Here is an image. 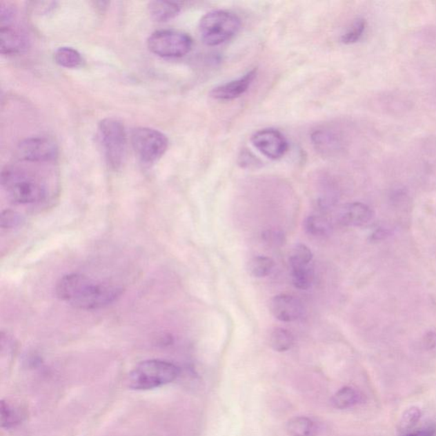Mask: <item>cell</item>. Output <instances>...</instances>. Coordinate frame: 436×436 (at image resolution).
Returning <instances> with one entry per match:
<instances>
[{"instance_id":"obj_4","label":"cell","mask_w":436,"mask_h":436,"mask_svg":"<svg viewBox=\"0 0 436 436\" xmlns=\"http://www.w3.org/2000/svg\"><path fill=\"white\" fill-rule=\"evenodd\" d=\"M241 27V19L235 14L227 10H212L201 18L199 34L206 46H217L234 38Z\"/></svg>"},{"instance_id":"obj_17","label":"cell","mask_w":436,"mask_h":436,"mask_svg":"<svg viewBox=\"0 0 436 436\" xmlns=\"http://www.w3.org/2000/svg\"><path fill=\"white\" fill-rule=\"evenodd\" d=\"M290 275H292V281L294 286L299 290L310 289L313 284L315 278V270L313 264L306 265V266L290 268Z\"/></svg>"},{"instance_id":"obj_14","label":"cell","mask_w":436,"mask_h":436,"mask_svg":"<svg viewBox=\"0 0 436 436\" xmlns=\"http://www.w3.org/2000/svg\"><path fill=\"white\" fill-rule=\"evenodd\" d=\"M316 150L323 155H332L339 150L340 141L335 132L329 130H318L312 135Z\"/></svg>"},{"instance_id":"obj_28","label":"cell","mask_w":436,"mask_h":436,"mask_svg":"<svg viewBox=\"0 0 436 436\" xmlns=\"http://www.w3.org/2000/svg\"><path fill=\"white\" fill-rule=\"evenodd\" d=\"M21 221V218L18 214L12 212V210H6L2 213V228H10L17 225Z\"/></svg>"},{"instance_id":"obj_5","label":"cell","mask_w":436,"mask_h":436,"mask_svg":"<svg viewBox=\"0 0 436 436\" xmlns=\"http://www.w3.org/2000/svg\"><path fill=\"white\" fill-rule=\"evenodd\" d=\"M98 138L109 167L121 168L127 150V135L122 122L115 118L103 119L98 126Z\"/></svg>"},{"instance_id":"obj_18","label":"cell","mask_w":436,"mask_h":436,"mask_svg":"<svg viewBox=\"0 0 436 436\" xmlns=\"http://www.w3.org/2000/svg\"><path fill=\"white\" fill-rule=\"evenodd\" d=\"M286 430L293 436H314L315 424L306 417H295L286 424Z\"/></svg>"},{"instance_id":"obj_8","label":"cell","mask_w":436,"mask_h":436,"mask_svg":"<svg viewBox=\"0 0 436 436\" xmlns=\"http://www.w3.org/2000/svg\"><path fill=\"white\" fill-rule=\"evenodd\" d=\"M17 154L21 161L28 162H47L57 158V144L50 138L35 137L27 138L18 145Z\"/></svg>"},{"instance_id":"obj_1","label":"cell","mask_w":436,"mask_h":436,"mask_svg":"<svg viewBox=\"0 0 436 436\" xmlns=\"http://www.w3.org/2000/svg\"><path fill=\"white\" fill-rule=\"evenodd\" d=\"M57 295L61 301L79 310H100L121 296V286L97 281L81 274L64 275L57 282Z\"/></svg>"},{"instance_id":"obj_7","label":"cell","mask_w":436,"mask_h":436,"mask_svg":"<svg viewBox=\"0 0 436 436\" xmlns=\"http://www.w3.org/2000/svg\"><path fill=\"white\" fill-rule=\"evenodd\" d=\"M148 47L152 53L161 57L179 58L190 52L192 39L185 32L159 30L150 36Z\"/></svg>"},{"instance_id":"obj_26","label":"cell","mask_w":436,"mask_h":436,"mask_svg":"<svg viewBox=\"0 0 436 436\" xmlns=\"http://www.w3.org/2000/svg\"><path fill=\"white\" fill-rule=\"evenodd\" d=\"M421 417H422V410L417 406H412V408L406 409L404 413L402 414L401 420H399V431L403 432V433L409 431L410 428H413L419 423Z\"/></svg>"},{"instance_id":"obj_2","label":"cell","mask_w":436,"mask_h":436,"mask_svg":"<svg viewBox=\"0 0 436 436\" xmlns=\"http://www.w3.org/2000/svg\"><path fill=\"white\" fill-rule=\"evenodd\" d=\"M1 183L10 199L17 204L38 205L47 198L45 184L17 167L6 166L2 172Z\"/></svg>"},{"instance_id":"obj_9","label":"cell","mask_w":436,"mask_h":436,"mask_svg":"<svg viewBox=\"0 0 436 436\" xmlns=\"http://www.w3.org/2000/svg\"><path fill=\"white\" fill-rule=\"evenodd\" d=\"M250 140L257 150L274 161L281 159L288 150V143L278 130L268 128L257 130Z\"/></svg>"},{"instance_id":"obj_21","label":"cell","mask_w":436,"mask_h":436,"mask_svg":"<svg viewBox=\"0 0 436 436\" xmlns=\"http://www.w3.org/2000/svg\"><path fill=\"white\" fill-rule=\"evenodd\" d=\"M270 344L275 351L286 352L293 346L294 336L288 330L276 328L270 334Z\"/></svg>"},{"instance_id":"obj_10","label":"cell","mask_w":436,"mask_h":436,"mask_svg":"<svg viewBox=\"0 0 436 436\" xmlns=\"http://www.w3.org/2000/svg\"><path fill=\"white\" fill-rule=\"evenodd\" d=\"M256 77L257 69H252L241 78L215 87L210 92V96L217 101L235 100L247 92Z\"/></svg>"},{"instance_id":"obj_11","label":"cell","mask_w":436,"mask_h":436,"mask_svg":"<svg viewBox=\"0 0 436 436\" xmlns=\"http://www.w3.org/2000/svg\"><path fill=\"white\" fill-rule=\"evenodd\" d=\"M270 310L279 321L292 322L299 319L304 313L301 301L293 296L281 294L270 300Z\"/></svg>"},{"instance_id":"obj_6","label":"cell","mask_w":436,"mask_h":436,"mask_svg":"<svg viewBox=\"0 0 436 436\" xmlns=\"http://www.w3.org/2000/svg\"><path fill=\"white\" fill-rule=\"evenodd\" d=\"M130 141L138 158L144 163L159 161L168 148L169 141L165 134L148 127H137L130 135Z\"/></svg>"},{"instance_id":"obj_24","label":"cell","mask_w":436,"mask_h":436,"mask_svg":"<svg viewBox=\"0 0 436 436\" xmlns=\"http://www.w3.org/2000/svg\"><path fill=\"white\" fill-rule=\"evenodd\" d=\"M23 420V415L19 410L14 408L8 402H1V426L3 428H12L16 427Z\"/></svg>"},{"instance_id":"obj_23","label":"cell","mask_w":436,"mask_h":436,"mask_svg":"<svg viewBox=\"0 0 436 436\" xmlns=\"http://www.w3.org/2000/svg\"><path fill=\"white\" fill-rule=\"evenodd\" d=\"M313 261V253L310 248L304 244H297L293 246L290 253L289 263L290 268L306 266Z\"/></svg>"},{"instance_id":"obj_16","label":"cell","mask_w":436,"mask_h":436,"mask_svg":"<svg viewBox=\"0 0 436 436\" xmlns=\"http://www.w3.org/2000/svg\"><path fill=\"white\" fill-rule=\"evenodd\" d=\"M148 12L152 19L167 21L173 19L180 12V6L177 3L152 1L148 3Z\"/></svg>"},{"instance_id":"obj_27","label":"cell","mask_w":436,"mask_h":436,"mask_svg":"<svg viewBox=\"0 0 436 436\" xmlns=\"http://www.w3.org/2000/svg\"><path fill=\"white\" fill-rule=\"evenodd\" d=\"M263 239L271 246H281L286 243L284 232L276 230H268L264 232Z\"/></svg>"},{"instance_id":"obj_13","label":"cell","mask_w":436,"mask_h":436,"mask_svg":"<svg viewBox=\"0 0 436 436\" xmlns=\"http://www.w3.org/2000/svg\"><path fill=\"white\" fill-rule=\"evenodd\" d=\"M28 48L26 36L21 34L17 29L9 26H2L0 29V50L1 54L6 56L23 52Z\"/></svg>"},{"instance_id":"obj_3","label":"cell","mask_w":436,"mask_h":436,"mask_svg":"<svg viewBox=\"0 0 436 436\" xmlns=\"http://www.w3.org/2000/svg\"><path fill=\"white\" fill-rule=\"evenodd\" d=\"M180 369L162 359H148L139 363L128 377V386L134 390H150L172 383L179 376Z\"/></svg>"},{"instance_id":"obj_19","label":"cell","mask_w":436,"mask_h":436,"mask_svg":"<svg viewBox=\"0 0 436 436\" xmlns=\"http://www.w3.org/2000/svg\"><path fill=\"white\" fill-rule=\"evenodd\" d=\"M54 61L61 67L75 68L82 63L81 53L72 47H60L54 54Z\"/></svg>"},{"instance_id":"obj_20","label":"cell","mask_w":436,"mask_h":436,"mask_svg":"<svg viewBox=\"0 0 436 436\" xmlns=\"http://www.w3.org/2000/svg\"><path fill=\"white\" fill-rule=\"evenodd\" d=\"M304 227L308 235L315 237H326L332 230L330 221L319 216L307 217L304 221Z\"/></svg>"},{"instance_id":"obj_15","label":"cell","mask_w":436,"mask_h":436,"mask_svg":"<svg viewBox=\"0 0 436 436\" xmlns=\"http://www.w3.org/2000/svg\"><path fill=\"white\" fill-rule=\"evenodd\" d=\"M364 399V395L357 388L346 386L340 388L332 398L334 408L344 410L361 404Z\"/></svg>"},{"instance_id":"obj_25","label":"cell","mask_w":436,"mask_h":436,"mask_svg":"<svg viewBox=\"0 0 436 436\" xmlns=\"http://www.w3.org/2000/svg\"><path fill=\"white\" fill-rule=\"evenodd\" d=\"M366 21L362 18H359L354 21V23L350 25L346 32H344L341 37V43L345 45H352L358 42L361 39L363 34L366 31Z\"/></svg>"},{"instance_id":"obj_29","label":"cell","mask_w":436,"mask_h":436,"mask_svg":"<svg viewBox=\"0 0 436 436\" xmlns=\"http://www.w3.org/2000/svg\"><path fill=\"white\" fill-rule=\"evenodd\" d=\"M399 436H436V428L428 426L414 431H408Z\"/></svg>"},{"instance_id":"obj_30","label":"cell","mask_w":436,"mask_h":436,"mask_svg":"<svg viewBox=\"0 0 436 436\" xmlns=\"http://www.w3.org/2000/svg\"><path fill=\"white\" fill-rule=\"evenodd\" d=\"M241 166H249V165H254V164H255L256 159L252 157H250V156L249 155V152H246V154L242 155V157H241Z\"/></svg>"},{"instance_id":"obj_12","label":"cell","mask_w":436,"mask_h":436,"mask_svg":"<svg viewBox=\"0 0 436 436\" xmlns=\"http://www.w3.org/2000/svg\"><path fill=\"white\" fill-rule=\"evenodd\" d=\"M373 212L363 203L354 202L341 206L337 213V220L344 226L359 227L373 219Z\"/></svg>"},{"instance_id":"obj_22","label":"cell","mask_w":436,"mask_h":436,"mask_svg":"<svg viewBox=\"0 0 436 436\" xmlns=\"http://www.w3.org/2000/svg\"><path fill=\"white\" fill-rule=\"evenodd\" d=\"M275 268V261L268 257H256L250 259L248 271L250 275L256 278L266 277L270 275Z\"/></svg>"}]
</instances>
